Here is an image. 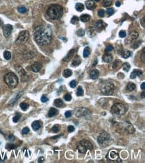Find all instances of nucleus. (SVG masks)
Segmentation results:
<instances>
[{"label":"nucleus","instance_id":"6ab92c4d","mask_svg":"<svg viewBox=\"0 0 145 163\" xmlns=\"http://www.w3.org/2000/svg\"><path fill=\"white\" fill-rule=\"evenodd\" d=\"M58 110L54 108H51L50 110H49V112H48V116L49 117H52V116H56V114H58Z\"/></svg>","mask_w":145,"mask_h":163},{"label":"nucleus","instance_id":"8fccbe9b","mask_svg":"<svg viewBox=\"0 0 145 163\" xmlns=\"http://www.w3.org/2000/svg\"><path fill=\"white\" fill-rule=\"evenodd\" d=\"M29 132H30V129H29V128L25 127L23 129L22 134H28Z\"/></svg>","mask_w":145,"mask_h":163},{"label":"nucleus","instance_id":"72a5a7b5","mask_svg":"<svg viewBox=\"0 0 145 163\" xmlns=\"http://www.w3.org/2000/svg\"><path fill=\"white\" fill-rule=\"evenodd\" d=\"M28 107H29V105H28L27 103L25 102H22L20 104V108L23 111H25L28 110Z\"/></svg>","mask_w":145,"mask_h":163},{"label":"nucleus","instance_id":"aec40b11","mask_svg":"<svg viewBox=\"0 0 145 163\" xmlns=\"http://www.w3.org/2000/svg\"><path fill=\"white\" fill-rule=\"evenodd\" d=\"M54 105L56 106V107H58V108H61L63 107V106L64 105V102L62 101V100L60 98H58L54 100Z\"/></svg>","mask_w":145,"mask_h":163},{"label":"nucleus","instance_id":"f3484780","mask_svg":"<svg viewBox=\"0 0 145 163\" xmlns=\"http://www.w3.org/2000/svg\"><path fill=\"white\" fill-rule=\"evenodd\" d=\"M90 76L92 79H97L99 76V72L98 70H93L91 71L90 74Z\"/></svg>","mask_w":145,"mask_h":163},{"label":"nucleus","instance_id":"0e129e2a","mask_svg":"<svg viewBox=\"0 0 145 163\" xmlns=\"http://www.w3.org/2000/svg\"><path fill=\"white\" fill-rule=\"evenodd\" d=\"M0 24H1V21H0Z\"/></svg>","mask_w":145,"mask_h":163},{"label":"nucleus","instance_id":"09e8293b","mask_svg":"<svg viewBox=\"0 0 145 163\" xmlns=\"http://www.w3.org/2000/svg\"><path fill=\"white\" fill-rule=\"evenodd\" d=\"M41 101H42V102H47L48 101V98H47V97L46 96H44V95H43L42 96V98H41Z\"/></svg>","mask_w":145,"mask_h":163},{"label":"nucleus","instance_id":"2f4dec72","mask_svg":"<svg viewBox=\"0 0 145 163\" xmlns=\"http://www.w3.org/2000/svg\"><path fill=\"white\" fill-rule=\"evenodd\" d=\"M11 53L10 52H9V51H5L4 53H3V57L4 58L7 60H10V58H11Z\"/></svg>","mask_w":145,"mask_h":163},{"label":"nucleus","instance_id":"c756f323","mask_svg":"<svg viewBox=\"0 0 145 163\" xmlns=\"http://www.w3.org/2000/svg\"><path fill=\"white\" fill-rule=\"evenodd\" d=\"M95 34H96V33H95V30L93 28H90L88 30V35L90 38H92L94 36H95Z\"/></svg>","mask_w":145,"mask_h":163},{"label":"nucleus","instance_id":"6e6552de","mask_svg":"<svg viewBox=\"0 0 145 163\" xmlns=\"http://www.w3.org/2000/svg\"><path fill=\"white\" fill-rule=\"evenodd\" d=\"M29 33L28 31L24 30L22 31L18 36L17 40H16V44L17 45H23L25 44V42L28 41V38H29Z\"/></svg>","mask_w":145,"mask_h":163},{"label":"nucleus","instance_id":"37998d69","mask_svg":"<svg viewBox=\"0 0 145 163\" xmlns=\"http://www.w3.org/2000/svg\"><path fill=\"white\" fill-rule=\"evenodd\" d=\"M98 16L101 17H102L104 16V15H105V11L104 10V9H100V10H98Z\"/></svg>","mask_w":145,"mask_h":163},{"label":"nucleus","instance_id":"bf43d9fd","mask_svg":"<svg viewBox=\"0 0 145 163\" xmlns=\"http://www.w3.org/2000/svg\"><path fill=\"white\" fill-rule=\"evenodd\" d=\"M120 5H121V3H120V1H116V6H117V7H120Z\"/></svg>","mask_w":145,"mask_h":163},{"label":"nucleus","instance_id":"7ed1b4c3","mask_svg":"<svg viewBox=\"0 0 145 163\" xmlns=\"http://www.w3.org/2000/svg\"><path fill=\"white\" fill-rule=\"evenodd\" d=\"M4 82L9 88H15L18 84V78L13 72H9L5 76Z\"/></svg>","mask_w":145,"mask_h":163},{"label":"nucleus","instance_id":"bb28decb","mask_svg":"<svg viewBox=\"0 0 145 163\" xmlns=\"http://www.w3.org/2000/svg\"><path fill=\"white\" fill-rule=\"evenodd\" d=\"M63 75H64V76L65 78H69L72 75V72L70 69H66L64 71Z\"/></svg>","mask_w":145,"mask_h":163},{"label":"nucleus","instance_id":"9d476101","mask_svg":"<svg viewBox=\"0 0 145 163\" xmlns=\"http://www.w3.org/2000/svg\"><path fill=\"white\" fill-rule=\"evenodd\" d=\"M90 114V111L86 108H77L75 111V116L76 117H82V116H88Z\"/></svg>","mask_w":145,"mask_h":163},{"label":"nucleus","instance_id":"473e14b6","mask_svg":"<svg viewBox=\"0 0 145 163\" xmlns=\"http://www.w3.org/2000/svg\"><path fill=\"white\" fill-rule=\"evenodd\" d=\"M112 3V0H104L102 2V6L104 7H108L111 6Z\"/></svg>","mask_w":145,"mask_h":163},{"label":"nucleus","instance_id":"de8ad7c7","mask_svg":"<svg viewBox=\"0 0 145 163\" xmlns=\"http://www.w3.org/2000/svg\"><path fill=\"white\" fill-rule=\"evenodd\" d=\"M84 31L83 30H82V29H80V30H79L77 31V35H78V36H83L84 35Z\"/></svg>","mask_w":145,"mask_h":163},{"label":"nucleus","instance_id":"79ce46f5","mask_svg":"<svg viewBox=\"0 0 145 163\" xmlns=\"http://www.w3.org/2000/svg\"><path fill=\"white\" fill-rule=\"evenodd\" d=\"M59 130H60V126L59 125H54L52 127V131H53V132H58Z\"/></svg>","mask_w":145,"mask_h":163},{"label":"nucleus","instance_id":"cd10ccee","mask_svg":"<svg viewBox=\"0 0 145 163\" xmlns=\"http://www.w3.org/2000/svg\"><path fill=\"white\" fill-rule=\"evenodd\" d=\"M126 131L129 134H132L134 132V128L133 127V126L130 124H129V123L128 124V126L126 128Z\"/></svg>","mask_w":145,"mask_h":163},{"label":"nucleus","instance_id":"052dcab7","mask_svg":"<svg viewBox=\"0 0 145 163\" xmlns=\"http://www.w3.org/2000/svg\"><path fill=\"white\" fill-rule=\"evenodd\" d=\"M145 91L142 92V93L141 94V97H142V98H145Z\"/></svg>","mask_w":145,"mask_h":163},{"label":"nucleus","instance_id":"a18cd8bd","mask_svg":"<svg viewBox=\"0 0 145 163\" xmlns=\"http://www.w3.org/2000/svg\"><path fill=\"white\" fill-rule=\"evenodd\" d=\"M64 99H65V100H66V101H70L72 100V96L70 94H66L64 96Z\"/></svg>","mask_w":145,"mask_h":163},{"label":"nucleus","instance_id":"0eeeda50","mask_svg":"<svg viewBox=\"0 0 145 163\" xmlns=\"http://www.w3.org/2000/svg\"><path fill=\"white\" fill-rule=\"evenodd\" d=\"M102 94L104 95H112L115 91V86L112 82H105L100 87Z\"/></svg>","mask_w":145,"mask_h":163},{"label":"nucleus","instance_id":"412c9836","mask_svg":"<svg viewBox=\"0 0 145 163\" xmlns=\"http://www.w3.org/2000/svg\"><path fill=\"white\" fill-rule=\"evenodd\" d=\"M31 127L33 128L34 130H39L40 127H41V124L39 121H34L32 124H31Z\"/></svg>","mask_w":145,"mask_h":163},{"label":"nucleus","instance_id":"f704fd0d","mask_svg":"<svg viewBox=\"0 0 145 163\" xmlns=\"http://www.w3.org/2000/svg\"><path fill=\"white\" fill-rule=\"evenodd\" d=\"M78 21H79V19H78V17L77 16H73V17L71 19V23H72L74 25H76V24H77L78 23Z\"/></svg>","mask_w":145,"mask_h":163},{"label":"nucleus","instance_id":"f03ea898","mask_svg":"<svg viewBox=\"0 0 145 163\" xmlns=\"http://www.w3.org/2000/svg\"><path fill=\"white\" fill-rule=\"evenodd\" d=\"M47 15L52 19H60L63 15V8L58 4L52 5L47 9Z\"/></svg>","mask_w":145,"mask_h":163},{"label":"nucleus","instance_id":"1a4fd4ad","mask_svg":"<svg viewBox=\"0 0 145 163\" xmlns=\"http://www.w3.org/2000/svg\"><path fill=\"white\" fill-rule=\"evenodd\" d=\"M107 157L108 158L109 161H113V162H115V163H120V162H121V159H120L118 154L116 151H114V150L109 152Z\"/></svg>","mask_w":145,"mask_h":163},{"label":"nucleus","instance_id":"e2e57ef3","mask_svg":"<svg viewBox=\"0 0 145 163\" xmlns=\"http://www.w3.org/2000/svg\"><path fill=\"white\" fill-rule=\"evenodd\" d=\"M94 1H99L100 0H94Z\"/></svg>","mask_w":145,"mask_h":163},{"label":"nucleus","instance_id":"69168bd1","mask_svg":"<svg viewBox=\"0 0 145 163\" xmlns=\"http://www.w3.org/2000/svg\"><path fill=\"white\" fill-rule=\"evenodd\" d=\"M0 144H1V142H0Z\"/></svg>","mask_w":145,"mask_h":163},{"label":"nucleus","instance_id":"3c124183","mask_svg":"<svg viewBox=\"0 0 145 163\" xmlns=\"http://www.w3.org/2000/svg\"><path fill=\"white\" fill-rule=\"evenodd\" d=\"M119 36H120V38H124L126 36V33L124 31H120V33H119Z\"/></svg>","mask_w":145,"mask_h":163},{"label":"nucleus","instance_id":"5fc2aeb1","mask_svg":"<svg viewBox=\"0 0 145 163\" xmlns=\"http://www.w3.org/2000/svg\"><path fill=\"white\" fill-rule=\"evenodd\" d=\"M119 62H120L119 61H116L115 62H114L113 64H112V68H113L114 69H116V68L118 67V63H119Z\"/></svg>","mask_w":145,"mask_h":163},{"label":"nucleus","instance_id":"13d9d810","mask_svg":"<svg viewBox=\"0 0 145 163\" xmlns=\"http://www.w3.org/2000/svg\"><path fill=\"white\" fill-rule=\"evenodd\" d=\"M141 88H142L143 90H145V82H143V83L141 84Z\"/></svg>","mask_w":145,"mask_h":163},{"label":"nucleus","instance_id":"680f3d73","mask_svg":"<svg viewBox=\"0 0 145 163\" xmlns=\"http://www.w3.org/2000/svg\"><path fill=\"white\" fill-rule=\"evenodd\" d=\"M96 62H97V60L95 61L94 63V64H93V66H96Z\"/></svg>","mask_w":145,"mask_h":163},{"label":"nucleus","instance_id":"49530a36","mask_svg":"<svg viewBox=\"0 0 145 163\" xmlns=\"http://www.w3.org/2000/svg\"><path fill=\"white\" fill-rule=\"evenodd\" d=\"M113 46H112V45H109L107 47H106V49H105V51H106V52H111L112 50H113Z\"/></svg>","mask_w":145,"mask_h":163},{"label":"nucleus","instance_id":"7c9ffc66","mask_svg":"<svg viewBox=\"0 0 145 163\" xmlns=\"http://www.w3.org/2000/svg\"><path fill=\"white\" fill-rule=\"evenodd\" d=\"M138 32H137V31H132V32L130 33V39H132V40L137 39L138 38Z\"/></svg>","mask_w":145,"mask_h":163},{"label":"nucleus","instance_id":"423d86ee","mask_svg":"<svg viewBox=\"0 0 145 163\" xmlns=\"http://www.w3.org/2000/svg\"><path fill=\"white\" fill-rule=\"evenodd\" d=\"M111 137L106 132H101L98 137V142L100 146L103 147H108L111 143Z\"/></svg>","mask_w":145,"mask_h":163},{"label":"nucleus","instance_id":"39448f33","mask_svg":"<svg viewBox=\"0 0 145 163\" xmlns=\"http://www.w3.org/2000/svg\"><path fill=\"white\" fill-rule=\"evenodd\" d=\"M110 110L113 115L120 116L124 115L126 113V108L122 103H116L112 106Z\"/></svg>","mask_w":145,"mask_h":163},{"label":"nucleus","instance_id":"2eb2a0df","mask_svg":"<svg viewBox=\"0 0 145 163\" xmlns=\"http://www.w3.org/2000/svg\"><path fill=\"white\" fill-rule=\"evenodd\" d=\"M142 75V72L139 70H134V71L132 72L130 74V78L131 79H134L137 77H140Z\"/></svg>","mask_w":145,"mask_h":163},{"label":"nucleus","instance_id":"dca6fc26","mask_svg":"<svg viewBox=\"0 0 145 163\" xmlns=\"http://www.w3.org/2000/svg\"><path fill=\"white\" fill-rule=\"evenodd\" d=\"M86 8L88 9H94L96 8V3L93 1H86Z\"/></svg>","mask_w":145,"mask_h":163},{"label":"nucleus","instance_id":"c85d7f7f","mask_svg":"<svg viewBox=\"0 0 145 163\" xmlns=\"http://www.w3.org/2000/svg\"><path fill=\"white\" fill-rule=\"evenodd\" d=\"M90 54V47H86L84 48V52H83V55H84V58H88Z\"/></svg>","mask_w":145,"mask_h":163},{"label":"nucleus","instance_id":"b1692460","mask_svg":"<svg viewBox=\"0 0 145 163\" xmlns=\"http://www.w3.org/2000/svg\"><path fill=\"white\" fill-rule=\"evenodd\" d=\"M90 19V16L88 14H83L80 16V20L82 22H88Z\"/></svg>","mask_w":145,"mask_h":163},{"label":"nucleus","instance_id":"4d7b16f0","mask_svg":"<svg viewBox=\"0 0 145 163\" xmlns=\"http://www.w3.org/2000/svg\"><path fill=\"white\" fill-rule=\"evenodd\" d=\"M44 160V157H40L39 158V159H38V162H39V163H42V162H43Z\"/></svg>","mask_w":145,"mask_h":163},{"label":"nucleus","instance_id":"c03bdc74","mask_svg":"<svg viewBox=\"0 0 145 163\" xmlns=\"http://www.w3.org/2000/svg\"><path fill=\"white\" fill-rule=\"evenodd\" d=\"M76 85H77V82H76V81H75V80H72V82H70V86L71 88H75Z\"/></svg>","mask_w":145,"mask_h":163},{"label":"nucleus","instance_id":"864d4df0","mask_svg":"<svg viewBox=\"0 0 145 163\" xmlns=\"http://www.w3.org/2000/svg\"><path fill=\"white\" fill-rule=\"evenodd\" d=\"M74 130H75V128H74V127L73 126H69L68 128V130L69 132H72L74 131Z\"/></svg>","mask_w":145,"mask_h":163},{"label":"nucleus","instance_id":"c9c22d12","mask_svg":"<svg viewBox=\"0 0 145 163\" xmlns=\"http://www.w3.org/2000/svg\"><path fill=\"white\" fill-rule=\"evenodd\" d=\"M122 68L126 72H128L130 68V65L128 64V63H124V64H123Z\"/></svg>","mask_w":145,"mask_h":163},{"label":"nucleus","instance_id":"393cba45","mask_svg":"<svg viewBox=\"0 0 145 163\" xmlns=\"http://www.w3.org/2000/svg\"><path fill=\"white\" fill-rule=\"evenodd\" d=\"M121 55H122V58H129L130 55H131V52L129 51V50H124L121 53Z\"/></svg>","mask_w":145,"mask_h":163},{"label":"nucleus","instance_id":"a878e982","mask_svg":"<svg viewBox=\"0 0 145 163\" xmlns=\"http://www.w3.org/2000/svg\"><path fill=\"white\" fill-rule=\"evenodd\" d=\"M75 8L77 10V11H80V12H81L84 10V6L81 3H78L76 4L75 6Z\"/></svg>","mask_w":145,"mask_h":163},{"label":"nucleus","instance_id":"e433bc0d","mask_svg":"<svg viewBox=\"0 0 145 163\" xmlns=\"http://www.w3.org/2000/svg\"><path fill=\"white\" fill-rule=\"evenodd\" d=\"M18 11L21 14H24V13H25L27 11V9L24 6H20V7L18 8Z\"/></svg>","mask_w":145,"mask_h":163},{"label":"nucleus","instance_id":"5701e85b","mask_svg":"<svg viewBox=\"0 0 145 163\" xmlns=\"http://www.w3.org/2000/svg\"><path fill=\"white\" fill-rule=\"evenodd\" d=\"M135 88H136V85L134 83H132V82H129L127 84V86H126V90L127 91H132Z\"/></svg>","mask_w":145,"mask_h":163},{"label":"nucleus","instance_id":"58836bf2","mask_svg":"<svg viewBox=\"0 0 145 163\" xmlns=\"http://www.w3.org/2000/svg\"><path fill=\"white\" fill-rule=\"evenodd\" d=\"M20 117H21V115H20V114L17 113L16 114H15V116H14V118H13V121L14 122H17L20 120Z\"/></svg>","mask_w":145,"mask_h":163},{"label":"nucleus","instance_id":"6e6d98bb","mask_svg":"<svg viewBox=\"0 0 145 163\" xmlns=\"http://www.w3.org/2000/svg\"><path fill=\"white\" fill-rule=\"evenodd\" d=\"M15 140V138H14V136H9V140L11 141V142H13Z\"/></svg>","mask_w":145,"mask_h":163},{"label":"nucleus","instance_id":"f257e3e1","mask_svg":"<svg viewBox=\"0 0 145 163\" xmlns=\"http://www.w3.org/2000/svg\"><path fill=\"white\" fill-rule=\"evenodd\" d=\"M34 39L36 42L41 46L49 44L52 39V31L46 26H37L34 30Z\"/></svg>","mask_w":145,"mask_h":163},{"label":"nucleus","instance_id":"4c0bfd02","mask_svg":"<svg viewBox=\"0 0 145 163\" xmlns=\"http://www.w3.org/2000/svg\"><path fill=\"white\" fill-rule=\"evenodd\" d=\"M84 94V91H83V90L82 88L81 87H79L78 88V90H77V93H76V95L78 96H81Z\"/></svg>","mask_w":145,"mask_h":163},{"label":"nucleus","instance_id":"ddd939ff","mask_svg":"<svg viewBox=\"0 0 145 163\" xmlns=\"http://www.w3.org/2000/svg\"><path fill=\"white\" fill-rule=\"evenodd\" d=\"M105 25H106L103 22V21L102 20H99L97 22V23H96V30L98 31H101L102 30H103L105 28Z\"/></svg>","mask_w":145,"mask_h":163},{"label":"nucleus","instance_id":"a19ab883","mask_svg":"<svg viewBox=\"0 0 145 163\" xmlns=\"http://www.w3.org/2000/svg\"><path fill=\"white\" fill-rule=\"evenodd\" d=\"M106 13L108 14V15L109 16H112V15H113L114 13V9L112 8H108L107 9V10H106Z\"/></svg>","mask_w":145,"mask_h":163},{"label":"nucleus","instance_id":"f8f14e48","mask_svg":"<svg viewBox=\"0 0 145 163\" xmlns=\"http://www.w3.org/2000/svg\"><path fill=\"white\" fill-rule=\"evenodd\" d=\"M42 67V64L40 62H35L34 64L31 65V69L34 72H38L41 70Z\"/></svg>","mask_w":145,"mask_h":163},{"label":"nucleus","instance_id":"ea45409f","mask_svg":"<svg viewBox=\"0 0 145 163\" xmlns=\"http://www.w3.org/2000/svg\"><path fill=\"white\" fill-rule=\"evenodd\" d=\"M6 148L8 150H10L15 148H16V146H15L14 144H8L6 146Z\"/></svg>","mask_w":145,"mask_h":163},{"label":"nucleus","instance_id":"9b49d317","mask_svg":"<svg viewBox=\"0 0 145 163\" xmlns=\"http://www.w3.org/2000/svg\"><path fill=\"white\" fill-rule=\"evenodd\" d=\"M2 30H3V33L4 37L5 38H8L9 36L11 35V31L13 30V27L10 24H6V25L3 26Z\"/></svg>","mask_w":145,"mask_h":163},{"label":"nucleus","instance_id":"4be33fe9","mask_svg":"<svg viewBox=\"0 0 145 163\" xmlns=\"http://www.w3.org/2000/svg\"><path fill=\"white\" fill-rule=\"evenodd\" d=\"M81 63V60L80 59L79 57H76L72 61V66H79Z\"/></svg>","mask_w":145,"mask_h":163},{"label":"nucleus","instance_id":"603ef678","mask_svg":"<svg viewBox=\"0 0 145 163\" xmlns=\"http://www.w3.org/2000/svg\"><path fill=\"white\" fill-rule=\"evenodd\" d=\"M71 116H72V112L71 111H66L65 112V116H66V118H70Z\"/></svg>","mask_w":145,"mask_h":163},{"label":"nucleus","instance_id":"a211bd4d","mask_svg":"<svg viewBox=\"0 0 145 163\" xmlns=\"http://www.w3.org/2000/svg\"><path fill=\"white\" fill-rule=\"evenodd\" d=\"M113 59V57L111 54H105L104 55L102 56V60L104 62H110Z\"/></svg>","mask_w":145,"mask_h":163},{"label":"nucleus","instance_id":"4468645a","mask_svg":"<svg viewBox=\"0 0 145 163\" xmlns=\"http://www.w3.org/2000/svg\"><path fill=\"white\" fill-rule=\"evenodd\" d=\"M74 52H75V50H70L69 51V52L67 54V55L64 58L63 61L64 62H69L70 60H71L72 59V57L74 54Z\"/></svg>","mask_w":145,"mask_h":163},{"label":"nucleus","instance_id":"20e7f679","mask_svg":"<svg viewBox=\"0 0 145 163\" xmlns=\"http://www.w3.org/2000/svg\"><path fill=\"white\" fill-rule=\"evenodd\" d=\"M77 148L79 152L82 154H85L89 150H92L93 149L92 144L88 140H82L78 142L77 144Z\"/></svg>","mask_w":145,"mask_h":163}]
</instances>
